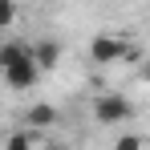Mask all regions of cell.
Here are the masks:
<instances>
[{"label": "cell", "instance_id": "cell-1", "mask_svg": "<svg viewBox=\"0 0 150 150\" xmlns=\"http://www.w3.org/2000/svg\"><path fill=\"white\" fill-rule=\"evenodd\" d=\"M134 118V105H130V98H122V93H101V98H93V122L98 126H122Z\"/></svg>", "mask_w": 150, "mask_h": 150}, {"label": "cell", "instance_id": "cell-2", "mask_svg": "<svg viewBox=\"0 0 150 150\" xmlns=\"http://www.w3.org/2000/svg\"><path fill=\"white\" fill-rule=\"evenodd\" d=\"M89 61H98V65L130 61V41H126V37H114V33H101V37L89 41Z\"/></svg>", "mask_w": 150, "mask_h": 150}, {"label": "cell", "instance_id": "cell-3", "mask_svg": "<svg viewBox=\"0 0 150 150\" xmlns=\"http://www.w3.org/2000/svg\"><path fill=\"white\" fill-rule=\"evenodd\" d=\"M0 77H4L8 89H33V85L41 81V69H37V61H33V53H28L21 61H12L8 69H0Z\"/></svg>", "mask_w": 150, "mask_h": 150}, {"label": "cell", "instance_id": "cell-4", "mask_svg": "<svg viewBox=\"0 0 150 150\" xmlns=\"http://www.w3.org/2000/svg\"><path fill=\"white\" fill-rule=\"evenodd\" d=\"M33 61H37V69H41V73H49V69H57V61H61V45H57L53 37H45V41H37V45H33Z\"/></svg>", "mask_w": 150, "mask_h": 150}, {"label": "cell", "instance_id": "cell-5", "mask_svg": "<svg viewBox=\"0 0 150 150\" xmlns=\"http://www.w3.org/2000/svg\"><path fill=\"white\" fill-rule=\"evenodd\" d=\"M25 122L33 126V130H49V126L61 122V114H57V105H49V101H37V105L25 110Z\"/></svg>", "mask_w": 150, "mask_h": 150}, {"label": "cell", "instance_id": "cell-6", "mask_svg": "<svg viewBox=\"0 0 150 150\" xmlns=\"http://www.w3.org/2000/svg\"><path fill=\"white\" fill-rule=\"evenodd\" d=\"M28 53H33V45H25V41H4V45H0V69H8L12 61H21Z\"/></svg>", "mask_w": 150, "mask_h": 150}, {"label": "cell", "instance_id": "cell-7", "mask_svg": "<svg viewBox=\"0 0 150 150\" xmlns=\"http://www.w3.org/2000/svg\"><path fill=\"white\" fill-rule=\"evenodd\" d=\"M16 21V0H0V33Z\"/></svg>", "mask_w": 150, "mask_h": 150}, {"label": "cell", "instance_id": "cell-8", "mask_svg": "<svg viewBox=\"0 0 150 150\" xmlns=\"http://www.w3.org/2000/svg\"><path fill=\"white\" fill-rule=\"evenodd\" d=\"M114 150H146V142H142L138 134H122V138L114 142Z\"/></svg>", "mask_w": 150, "mask_h": 150}, {"label": "cell", "instance_id": "cell-9", "mask_svg": "<svg viewBox=\"0 0 150 150\" xmlns=\"http://www.w3.org/2000/svg\"><path fill=\"white\" fill-rule=\"evenodd\" d=\"M0 150H33V138H28L25 130H21V134H12V138H8V142H4Z\"/></svg>", "mask_w": 150, "mask_h": 150}, {"label": "cell", "instance_id": "cell-10", "mask_svg": "<svg viewBox=\"0 0 150 150\" xmlns=\"http://www.w3.org/2000/svg\"><path fill=\"white\" fill-rule=\"evenodd\" d=\"M142 81H146V85H150V61H146V65H142Z\"/></svg>", "mask_w": 150, "mask_h": 150}, {"label": "cell", "instance_id": "cell-11", "mask_svg": "<svg viewBox=\"0 0 150 150\" xmlns=\"http://www.w3.org/2000/svg\"><path fill=\"white\" fill-rule=\"evenodd\" d=\"M41 150H61V146H53V142H49V146H41Z\"/></svg>", "mask_w": 150, "mask_h": 150}, {"label": "cell", "instance_id": "cell-12", "mask_svg": "<svg viewBox=\"0 0 150 150\" xmlns=\"http://www.w3.org/2000/svg\"><path fill=\"white\" fill-rule=\"evenodd\" d=\"M37 4H49V0H37Z\"/></svg>", "mask_w": 150, "mask_h": 150}]
</instances>
